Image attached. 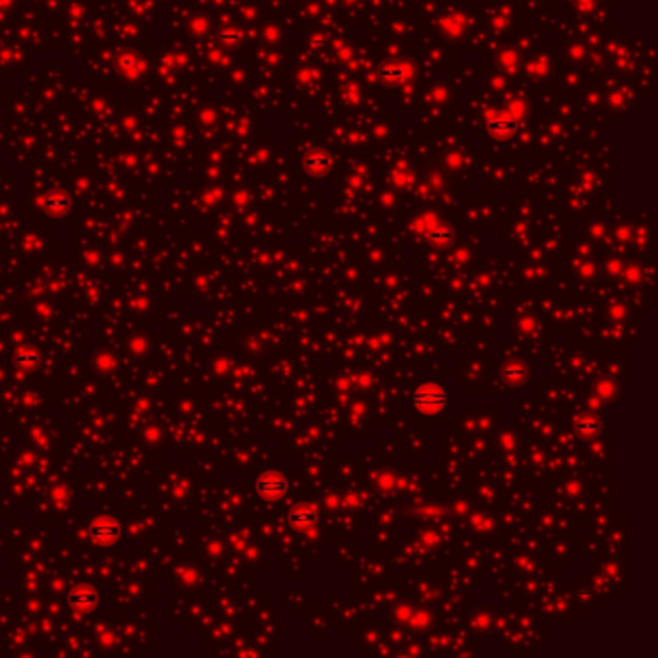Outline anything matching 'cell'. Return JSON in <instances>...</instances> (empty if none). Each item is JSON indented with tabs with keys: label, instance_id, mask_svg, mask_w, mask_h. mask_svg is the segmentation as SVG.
<instances>
[{
	"label": "cell",
	"instance_id": "cell-13",
	"mask_svg": "<svg viewBox=\"0 0 658 658\" xmlns=\"http://www.w3.org/2000/svg\"><path fill=\"white\" fill-rule=\"evenodd\" d=\"M504 374H506L508 379H510V381H521V379H523V374H525V371H523V367H506L504 369Z\"/></svg>",
	"mask_w": 658,
	"mask_h": 658
},
{
	"label": "cell",
	"instance_id": "cell-3",
	"mask_svg": "<svg viewBox=\"0 0 658 658\" xmlns=\"http://www.w3.org/2000/svg\"><path fill=\"white\" fill-rule=\"evenodd\" d=\"M255 491L263 500L274 502V500L282 498L288 492V481H286V477L280 472L270 469V472H264L263 475H259L255 483Z\"/></svg>",
	"mask_w": 658,
	"mask_h": 658
},
{
	"label": "cell",
	"instance_id": "cell-12",
	"mask_svg": "<svg viewBox=\"0 0 658 658\" xmlns=\"http://www.w3.org/2000/svg\"><path fill=\"white\" fill-rule=\"evenodd\" d=\"M218 39H221V43H224V45H234V43H238L242 39V33H240V31H234V29H226V31H222V33L218 35Z\"/></svg>",
	"mask_w": 658,
	"mask_h": 658
},
{
	"label": "cell",
	"instance_id": "cell-8",
	"mask_svg": "<svg viewBox=\"0 0 658 658\" xmlns=\"http://www.w3.org/2000/svg\"><path fill=\"white\" fill-rule=\"evenodd\" d=\"M16 363H18V367L26 369V371H31V369L39 367V363H41V354L35 350V347H20L14 355Z\"/></svg>",
	"mask_w": 658,
	"mask_h": 658
},
{
	"label": "cell",
	"instance_id": "cell-4",
	"mask_svg": "<svg viewBox=\"0 0 658 658\" xmlns=\"http://www.w3.org/2000/svg\"><path fill=\"white\" fill-rule=\"evenodd\" d=\"M68 604L72 610L77 612H89L99 604V593L91 585H76L68 593Z\"/></svg>",
	"mask_w": 658,
	"mask_h": 658
},
{
	"label": "cell",
	"instance_id": "cell-7",
	"mask_svg": "<svg viewBox=\"0 0 658 658\" xmlns=\"http://www.w3.org/2000/svg\"><path fill=\"white\" fill-rule=\"evenodd\" d=\"M305 168L311 174H326L333 168V159L323 151L309 152L305 157Z\"/></svg>",
	"mask_w": 658,
	"mask_h": 658
},
{
	"label": "cell",
	"instance_id": "cell-2",
	"mask_svg": "<svg viewBox=\"0 0 658 658\" xmlns=\"http://www.w3.org/2000/svg\"><path fill=\"white\" fill-rule=\"evenodd\" d=\"M120 535H122V527L114 518L103 515L91 521L89 539L97 547H112L120 539Z\"/></svg>",
	"mask_w": 658,
	"mask_h": 658
},
{
	"label": "cell",
	"instance_id": "cell-6",
	"mask_svg": "<svg viewBox=\"0 0 658 658\" xmlns=\"http://www.w3.org/2000/svg\"><path fill=\"white\" fill-rule=\"evenodd\" d=\"M486 130L492 133V135H496V138H510L518 130V126L513 122L510 116H492L489 122H486Z\"/></svg>",
	"mask_w": 658,
	"mask_h": 658
},
{
	"label": "cell",
	"instance_id": "cell-1",
	"mask_svg": "<svg viewBox=\"0 0 658 658\" xmlns=\"http://www.w3.org/2000/svg\"><path fill=\"white\" fill-rule=\"evenodd\" d=\"M411 403L425 416H435L448 406V392L438 386L437 382H425L413 392Z\"/></svg>",
	"mask_w": 658,
	"mask_h": 658
},
{
	"label": "cell",
	"instance_id": "cell-9",
	"mask_svg": "<svg viewBox=\"0 0 658 658\" xmlns=\"http://www.w3.org/2000/svg\"><path fill=\"white\" fill-rule=\"evenodd\" d=\"M50 215H62L69 208V199L64 194H49L43 201Z\"/></svg>",
	"mask_w": 658,
	"mask_h": 658
},
{
	"label": "cell",
	"instance_id": "cell-11",
	"mask_svg": "<svg viewBox=\"0 0 658 658\" xmlns=\"http://www.w3.org/2000/svg\"><path fill=\"white\" fill-rule=\"evenodd\" d=\"M577 430L583 437H591V435H595V433L601 430V423L593 419V417H583L581 421H577Z\"/></svg>",
	"mask_w": 658,
	"mask_h": 658
},
{
	"label": "cell",
	"instance_id": "cell-10",
	"mask_svg": "<svg viewBox=\"0 0 658 658\" xmlns=\"http://www.w3.org/2000/svg\"><path fill=\"white\" fill-rule=\"evenodd\" d=\"M408 72L409 69L406 68L403 64H398V68H392V69H389V68L379 69V74H381L386 82H402V79L408 77Z\"/></svg>",
	"mask_w": 658,
	"mask_h": 658
},
{
	"label": "cell",
	"instance_id": "cell-5",
	"mask_svg": "<svg viewBox=\"0 0 658 658\" xmlns=\"http://www.w3.org/2000/svg\"><path fill=\"white\" fill-rule=\"evenodd\" d=\"M319 521V510L315 504H299L290 510V523L299 531H307L317 525Z\"/></svg>",
	"mask_w": 658,
	"mask_h": 658
}]
</instances>
